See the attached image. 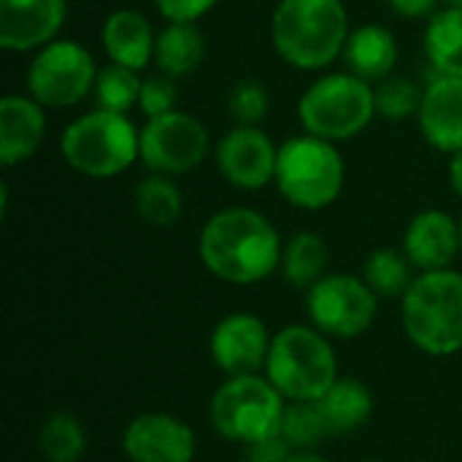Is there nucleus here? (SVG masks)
<instances>
[{
    "label": "nucleus",
    "mask_w": 462,
    "mask_h": 462,
    "mask_svg": "<svg viewBox=\"0 0 462 462\" xmlns=\"http://www.w3.org/2000/svg\"><path fill=\"white\" fill-rule=\"evenodd\" d=\"M141 76L138 70H130L125 65L108 62L97 70L95 79V106L106 108V111H116V114H127L133 106H138V95H141Z\"/></svg>",
    "instance_id": "c85d7f7f"
},
{
    "label": "nucleus",
    "mask_w": 462,
    "mask_h": 462,
    "mask_svg": "<svg viewBox=\"0 0 462 462\" xmlns=\"http://www.w3.org/2000/svg\"><path fill=\"white\" fill-rule=\"evenodd\" d=\"M376 116L374 87L349 70L322 73L298 100V119L303 133L333 143L363 135Z\"/></svg>",
    "instance_id": "6e6552de"
},
{
    "label": "nucleus",
    "mask_w": 462,
    "mask_h": 462,
    "mask_svg": "<svg viewBox=\"0 0 462 462\" xmlns=\"http://www.w3.org/2000/svg\"><path fill=\"white\" fill-rule=\"evenodd\" d=\"M406 338L430 357L462 352V273L455 268L417 273L401 298Z\"/></svg>",
    "instance_id": "7ed1b4c3"
},
{
    "label": "nucleus",
    "mask_w": 462,
    "mask_h": 462,
    "mask_svg": "<svg viewBox=\"0 0 462 462\" xmlns=\"http://www.w3.org/2000/svg\"><path fill=\"white\" fill-rule=\"evenodd\" d=\"M97 70L100 68L84 43L73 38H57L32 51L24 87L27 95L43 108H70L92 95Z\"/></svg>",
    "instance_id": "1a4fd4ad"
},
{
    "label": "nucleus",
    "mask_w": 462,
    "mask_h": 462,
    "mask_svg": "<svg viewBox=\"0 0 462 462\" xmlns=\"http://www.w3.org/2000/svg\"><path fill=\"white\" fill-rule=\"evenodd\" d=\"M279 436L292 452H311L319 449L322 441L330 436L325 414L317 401H287L284 420Z\"/></svg>",
    "instance_id": "cd10ccee"
},
{
    "label": "nucleus",
    "mask_w": 462,
    "mask_h": 462,
    "mask_svg": "<svg viewBox=\"0 0 462 462\" xmlns=\"http://www.w3.org/2000/svg\"><path fill=\"white\" fill-rule=\"evenodd\" d=\"M211 152L208 127L187 111H168L146 119L141 127V162L152 173L184 176L192 173Z\"/></svg>",
    "instance_id": "9b49d317"
},
{
    "label": "nucleus",
    "mask_w": 462,
    "mask_h": 462,
    "mask_svg": "<svg viewBox=\"0 0 462 462\" xmlns=\"http://www.w3.org/2000/svg\"><path fill=\"white\" fill-rule=\"evenodd\" d=\"M287 462H330L319 449H311V452H292Z\"/></svg>",
    "instance_id": "e433bc0d"
},
{
    "label": "nucleus",
    "mask_w": 462,
    "mask_h": 462,
    "mask_svg": "<svg viewBox=\"0 0 462 462\" xmlns=\"http://www.w3.org/2000/svg\"><path fill=\"white\" fill-rule=\"evenodd\" d=\"M284 241L276 225L257 208L227 206L214 211L198 236L203 268L236 287H252L282 268Z\"/></svg>",
    "instance_id": "f257e3e1"
},
{
    "label": "nucleus",
    "mask_w": 462,
    "mask_h": 462,
    "mask_svg": "<svg viewBox=\"0 0 462 462\" xmlns=\"http://www.w3.org/2000/svg\"><path fill=\"white\" fill-rule=\"evenodd\" d=\"M290 455H292V449L284 444L282 436H273V439L246 447V462H287Z\"/></svg>",
    "instance_id": "72a5a7b5"
},
{
    "label": "nucleus",
    "mask_w": 462,
    "mask_h": 462,
    "mask_svg": "<svg viewBox=\"0 0 462 462\" xmlns=\"http://www.w3.org/2000/svg\"><path fill=\"white\" fill-rule=\"evenodd\" d=\"M263 374L287 401H319L341 376L333 338L314 325H287L273 333Z\"/></svg>",
    "instance_id": "423d86ee"
},
{
    "label": "nucleus",
    "mask_w": 462,
    "mask_h": 462,
    "mask_svg": "<svg viewBox=\"0 0 462 462\" xmlns=\"http://www.w3.org/2000/svg\"><path fill=\"white\" fill-rule=\"evenodd\" d=\"M309 325L333 341H355L365 336L379 317V295L355 273H325L306 290Z\"/></svg>",
    "instance_id": "9d476101"
},
{
    "label": "nucleus",
    "mask_w": 462,
    "mask_h": 462,
    "mask_svg": "<svg viewBox=\"0 0 462 462\" xmlns=\"http://www.w3.org/2000/svg\"><path fill=\"white\" fill-rule=\"evenodd\" d=\"M157 32L149 16L138 8H116L100 24V46L108 62L125 65L130 70H143L154 62Z\"/></svg>",
    "instance_id": "6ab92c4d"
},
{
    "label": "nucleus",
    "mask_w": 462,
    "mask_h": 462,
    "mask_svg": "<svg viewBox=\"0 0 462 462\" xmlns=\"http://www.w3.org/2000/svg\"><path fill=\"white\" fill-rule=\"evenodd\" d=\"M271 344L273 333L257 314L233 311L214 325L208 336V355L225 376L263 374Z\"/></svg>",
    "instance_id": "ddd939ff"
},
{
    "label": "nucleus",
    "mask_w": 462,
    "mask_h": 462,
    "mask_svg": "<svg viewBox=\"0 0 462 462\" xmlns=\"http://www.w3.org/2000/svg\"><path fill=\"white\" fill-rule=\"evenodd\" d=\"M122 455L127 462H195L198 436L176 414L143 411L125 425Z\"/></svg>",
    "instance_id": "4468645a"
},
{
    "label": "nucleus",
    "mask_w": 462,
    "mask_h": 462,
    "mask_svg": "<svg viewBox=\"0 0 462 462\" xmlns=\"http://www.w3.org/2000/svg\"><path fill=\"white\" fill-rule=\"evenodd\" d=\"M344 0H279L271 14L273 51L295 70H328L344 57L349 38Z\"/></svg>",
    "instance_id": "f03ea898"
},
{
    "label": "nucleus",
    "mask_w": 462,
    "mask_h": 462,
    "mask_svg": "<svg viewBox=\"0 0 462 462\" xmlns=\"http://www.w3.org/2000/svg\"><path fill=\"white\" fill-rule=\"evenodd\" d=\"M60 154L87 179H116L141 160V127L127 114L92 108L79 114L60 135Z\"/></svg>",
    "instance_id": "20e7f679"
},
{
    "label": "nucleus",
    "mask_w": 462,
    "mask_h": 462,
    "mask_svg": "<svg viewBox=\"0 0 462 462\" xmlns=\"http://www.w3.org/2000/svg\"><path fill=\"white\" fill-rule=\"evenodd\" d=\"M287 398L265 374L227 376L211 395L208 422L230 444L252 447L282 430Z\"/></svg>",
    "instance_id": "0eeeda50"
},
{
    "label": "nucleus",
    "mask_w": 462,
    "mask_h": 462,
    "mask_svg": "<svg viewBox=\"0 0 462 462\" xmlns=\"http://www.w3.org/2000/svg\"><path fill=\"white\" fill-rule=\"evenodd\" d=\"M217 168L236 189H263L276 179L279 146L260 125H236L217 143Z\"/></svg>",
    "instance_id": "f8f14e48"
},
{
    "label": "nucleus",
    "mask_w": 462,
    "mask_h": 462,
    "mask_svg": "<svg viewBox=\"0 0 462 462\" xmlns=\"http://www.w3.org/2000/svg\"><path fill=\"white\" fill-rule=\"evenodd\" d=\"M68 0H0V49L32 54L60 38Z\"/></svg>",
    "instance_id": "2eb2a0df"
},
{
    "label": "nucleus",
    "mask_w": 462,
    "mask_h": 462,
    "mask_svg": "<svg viewBox=\"0 0 462 462\" xmlns=\"http://www.w3.org/2000/svg\"><path fill=\"white\" fill-rule=\"evenodd\" d=\"M330 436H346L365 428L374 417V393L355 376H338L336 384L317 401Z\"/></svg>",
    "instance_id": "4be33fe9"
},
{
    "label": "nucleus",
    "mask_w": 462,
    "mask_h": 462,
    "mask_svg": "<svg viewBox=\"0 0 462 462\" xmlns=\"http://www.w3.org/2000/svg\"><path fill=\"white\" fill-rule=\"evenodd\" d=\"M176 100H179L176 79H171V76H165V73H154V76H146V79L141 81L138 108H141V114H143L146 119L173 111V108H176Z\"/></svg>",
    "instance_id": "2f4dec72"
},
{
    "label": "nucleus",
    "mask_w": 462,
    "mask_h": 462,
    "mask_svg": "<svg viewBox=\"0 0 462 462\" xmlns=\"http://www.w3.org/2000/svg\"><path fill=\"white\" fill-rule=\"evenodd\" d=\"M206 60V35L195 22H168L157 32L154 65L171 79L192 76Z\"/></svg>",
    "instance_id": "412c9836"
},
{
    "label": "nucleus",
    "mask_w": 462,
    "mask_h": 462,
    "mask_svg": "<svg viewBox=\"0 0 462 462\" xmlns=\"http://www.w3.org/2000/svg\"><path fill=\"white\" fill-rule=\"evenodd\" d=\"M444 5H449V8H462V0H441Z\"/></svg>",
    "instance_id": "4c0bfd02"
},
{
    "label": "nucleus",
    "mask_w": 462,
    "mask_h": 462,
    "mask_svg": "<svg viewBox=\"0 0 462 462\" xmlns=\"http://www.w3.org/2000/svg\"><path fill=\"white\" fill-rule=\"evenodd\" d=\"M417 125L428 146L444 154L462 149V79L436 73L422 92Z\"/></svg>",
    "instance_id": "f3484780"
},
{
    "label": "nucleus",
    "mask_w": 462,
    "mask_h": 462,
    "mask_svg": "<svg viewBox=\"0 0 462 462\" xmlns=\"http://www.w3.org/2000/svg\"><path fill=\"white\" fill-rule=\"evenodd\" d=\"M271 111V95L263 81L241 79L233 84L227 95V114L236 125H263Z\"/></svg>",
    "instance_id": "7c9ffc66"
},
{
    "label": "nucleus",
    "mask_w": 462,
    "mask_h": 462,
    "mask_svg": "<svg viewBox=\"0 0 462 462\" xmlns=\"http://www.w3.org/2000/svg\"><path fill=\"white\" fill-rule=\"evenodd\" d=\"M46 138V108L19 92L0 97V162L5 168L22 165L41 149Z\"/></svg>",
    "instance_id": "a211bd4d"
},
{
    "label": "nucleus",
    "mask_w": 462,
    "mask_h": 462,
    "mask_svg": "<svg viewBox=\"0 0 462 462\" xmlns=\"http://www.w3.org/2000/svg\"><path fill=\"white\" fill-rule=\"evenodd\" d=\"M165 22H200L208 16L219 0H152Z\"/></svg>",
    "instance_id": "473e14b6"
},
{
    "label": "nucleus",
    "mask_w": 462,
    "mask_h": 462,
    "mask_svg": "<svg viewBox=\"0 0 462 462\" xmlns=\"http://www.w3.org/2000/svg\"><path fill=\"white\" fill-rule=\"evenodd\" d=\"M330 263L328 241L314 230H300L284 241L282 252V276L295 290H311L325 273Z\"/></svg>",
    "instance_id": "5701e85b"
},
{
    "label": "nucleus",
    "mask_w": 462,
    "mask_h": 462,
    "mask_svg": "<svg viewBox=\"0 0 462 462\" xmlns=\"http://www.w3.org/2000/svg\"><path fill=\"white\" fill-rule=\"evenodd\" d=\"M344 65L349 73L368 84H379L395 73V65L401 60L398 38L390 27L379 22L360 24L349 32L344 46Z\"/></svg>",
    "instance_id": "aec40b11"
},
{
    "label": "nucleus",
    "mask_w": 462,
    "mask_h": 462,
    "mask_svg": "<svg viewBox=\"0 0 462 462\" xmlns=\"http://www.w3.org/2000/svg\"><path fill=\"white\" fill-rule=\"evenodd\" d=\"M38 452L46 462H81L87 455V428L73 411H54L38 430Z\"/></svg>",
    "instance_id": "bb28decb"
},
{
    "label": "nucleus",
    "mask_w": 462,
    "mask_h": 462,
    "mask_svg": "<svg viewBox=\"0 0 462 462\" xmlns=\"http://www.w3.org/2000/svg\"><path fill=\"white\" fill-rule=\"evenodd\" d=\"M417 268L411 265V260L406 257L403 249H393V246H379L374 249L365 263H363V279L365 284L379 295V298H393L401 300L406 295V290L414 282Z\"/></svg>",
    "instance_id": "a878e982"
},
{
    "label": "nucleus",
    "mask_w": 462,
    "mask_h": 462,
    "mask_svg": "<svg viewBox=\"0 0 462 462\" xmlns=\"http://www.w3.org/2000/svg\"><path fill=\"white\" fill-rule=\"evenodd\" d=\"M460 254H462V217H460Z\"/></svg>",
    "instance_id": "58836bf2"
},
{
    "label": "nucleus",
    "mask_w": 462,
    "mask_h": 462,
    "mask_svg": "<svg viewBox=\"0 0 462 462\" xmlns=\"http://www.w3.org/2000/svg\"><path fill=\"white\" fill-rule=\"evenodd\" d=\"M135 214L152 227H171L184 214V195L173 176L146 173L133 189Z\"/></svg>",
    "instance_id": "393cba45"
},
{
    "label": "nucleus",
    "mask_w": 462,
    "mask_h": 462,
    "mask_svg": "<svg viewBox=\"0 0 462 462\" xmlns=\"http://www.w3.org/2000/svg\"><path fill=\"white\" fill-rule=\"evenodd\" d=\"M401 249L420 273L452 268L460 254V219L444 208H425L409 219Z\"/></svg>",
    "instance_id": "dca6fc26"
},
{
    "label": "nucleus",
    "mask_w": 462,
    "mask_h": 462,
    "mask_svg": "<svg viewBox=\"0 0 462 462\" xmlns=\"http://www.w3.org/2000/svg\"><path fill=\"white\" fill-rule=\"evenodd\" d=\"M422 92H425V87L414 84L406 76L393 73L390 79H384L374 87L376 114L390 122H403L409 116H417V111L422 106Z\"/></svg>",
    "instance_id": "c756f323"
},
{
    "label": "nucleus",
    "mask_w": 462,
    "mask_h": 462,
    "mask_svg": "<svg viewBox=\"0 0 462 462\" xmlns=\"http://www.w3.org/2000/svg\"><path fill=\"white\" fill-rule=\"evenodd\" d=\"M449 184L462 198V149L449 157Z\"/></svg>",
    "instance_id": "c9c22d12"
},
{
    "label": "nucleus",
    "mask_w": 462,
    "mask_h": 462,
    "mask_svg": "<svg viewBox=\"0 0 462 462\" xmlns=\"http://www.w3.org/2000/svg\"><path fill=\"white\" fill-rule=\"evenodd\" d=\"M403 19H430L441 0H384Z\"/></svg>",
    "instance_id": "f704fd0d"
},
{
    "label": "nucleus",
    "mask_w": 462,
    "mask_h": 462,
    "mask_svg": "<svg viewBox=\"0 0 462 462\" xmlns=\"http://www.w3.org/2000/svg\"><path fill=\"white\" fill-rule=\"evenodd\" d=\"M422 46L436 73L462 79V8H439L425 24Z\"/></svg>",
    "instance_id": "b1692460"
},
{
    "label": "nucleus",
    "mask_w": 462,
    "mask_h": 462,
    "mask_svg": "<svg viewBox=\"0 0 462 462\" xmlns=\"http://www.w3.org/2000/svg\"><path fill=\"white\" fill-rule=\"evenodd\" d=\"M279 195L300 211L333 206L346 184V162L333 141L300 133L279 146L276 179Z\"/></svg>",
    "instance_id": "39448f33"
},
{
    "label": "nucleus",
    "mask_w": 462,
    "mask_h": 462,
    "mask_svg": "<svg viewBox=\"0 0 462 462\" xmlns=\"http://www.w3.org/2000/svg\"><path fill=\"white\" fill-rule=\"evenodd\" d=\"M357 462H382V460H357Z\"/></svg>",
    "instance_id": "ea45409f"
}]
</instances>
